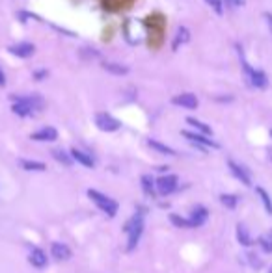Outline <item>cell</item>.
Instances as JSON below:
<instances>
[{"instance_id": "cell-9", "label": "cell", "mask_w": 272, "mask_h": 273, "mask_svg": "<svg viewBox=\"0 0 272 273\" xmlns=\"http://www.w3.org/2000/svg\"><path fill=\"white\" fill-rule=\"evenodd\" d=\"M8 50L13 54V56H17V58H30V56L35 52V47L32 45V43L23 41V43H17V45H11Z\"/></svg>"}, {"instance_id": "cell-7", "label": "cell", "mask_w": 272, "mask_h": 273, "mask_svg": "<svg viewBox=\"0 0 272 273\" xmlns=\"http://www.w3.org/2000/svg\"><path fill=\"white\" fill-rule=\"evenodd\" d=\"M171 102L175 104V106H181V108H187V110H196V108L200 106V100L196 97L194 93H181V95H175Z\"/></svg>"}, {"instance_id": "cell-3", "label": "cell", "mask_w": 272, "mask_h": 273, "mask_svg": "<svg viewBox=\"0 0 272 273\" xmlns=\"http://www.w3.org/2000/svg\"><path fill=\"white\" fill-rule=\"evenodd\" d=\"M240 65H242V73H244V78L246 82L252 86V88H257V90H265L269 86V78L265 75L263 71H255L254 67L248 65V61L244 60V56L240 54Z\"/></svg>"}, {"instance_id": "cell-6", "label": "cell", "mask_w": 272, "mask_h": 273, "mask_svg": "<svg viewBox=\"0 0 272 273\" xmlns=\"http://www.w3.org/2000/svg\"><path fill=\"white\" fill-rule=\"evenodd\" d=\"M155 186L161 195H170L171 191H175V188H177V177L175 175H162L157 179Z\"/></svg>"}, {"instance_id": "cell-2", "label": "cell", "mask_w": 272, "mask_h": 273, "mask_svg": "<svg viewBox=\"0 0 272 273\" xmlns=\"http://www.w3.org/2000/svg\"><path fill=\"white\" fill-rule=\"evenodd\" d=\"M123 231H125V234L129 236L127 251H133V249L136 247L138 240H140L142 232H144V217H142V212H140V214H136V215H133L127 223H125Z\"/></svg>"}, {"instance_id": "cell-33", "label": "cell", "mask_w": 272, "mask_h": 273, "mask_svg": "<svg viewBox=\"0 0 272 273\" xmlns=\"http://www.w3.org/2000/svg\"><path fill=\"white\" fill-rule=\"evenodd\" d=\"M269 156H271V158H272V149H271V151H269Z\"/></svg>"}, {"instance_id": "cell-26", "label": "cell", "mask_w": 272, "mask_h": 273, "mask_svg": "<svg viewBox=\"0 0 272 273\" xmlns=\"http://www.w3.org/2000/svg\"><path fill=\"white\" fill-rule=\"evenodd\" d=\"M170 221L175 225V227H181V229H192V225H190V219H187V217H181V215L171 214L170 215Z\"/></svg>"}, {"instance_id": "cell-35", "label": "cell", "mask_w": 272, "mask_h": 273, "mask_svg": "<svg viewBox=\"0 0 272 273\" xmlns=\"http://www.w3.org/2000/svg\"><path fill=\"white\" fill-rule=\"evenodd\" d=\"M271 273H272V270H271Z\"/></svg>"}, {"instance_id": "cell-25", "label": "cell", "mask_w": 272, "mask_h": 273, "mask_svg": "<svg viewBox=\"0 0 272 273\" xmlns=\"http://www.w3.org/2000/svg\"><path fill=\"white\" fill-rule=\"evenodd\" d=\"M259 245H261L265 253H272V231L265 232V234L259 236Z\"/></svg>"}, {"instance_id": "cell-15", "label": "cell", "mask_w": 272, "mask_h": 273, "mask_svg": "<svg viewBox=\"0 0 272 273\" xmlns=\"http://www.w3.org/2000/svg\"><path fill=\"white\" fill-rule=\"evenodd\" d=\"M51 253L54 258L58 260H69L71 258V249L66 245V243H60V242H54L51 247Z\"/></svg>"}, {"instance_id": "cell-19", "label": "cell", "mask_w": 272, "mask_h": 273, "mask_svg": "<svg viewBox=\"0 0 272 273\" xmlns=\"http://www.w3.org/2000/svg\"><path fill=\"white\" fill-rule=\"evenodd\" d=\"M147 145H149L151 149L157 151V152H161V154H168V156H175V154H177V152L171 149V147H168V145H164V143H161V141L149 140V141H147Z\"/></svg>"}, {"instance_id": "cell-28", "label": "cell", "mask_w": 272, "mask_h": 273, "mask_svg": "<svg viewBox=\"0 0 272 273\" xmlns=\"http://www.w3.org/2000/svg\"><path fill=\"white\" fill-rule=\"evenodd\" d=\"M205 2H207V4H209V6L214 9V13H216V15H222V13H224V6H222V0H205Z\"/></svg>"}, {"instance_id": "cell-14", "label": "cell", "mask_w": 272, "mask_h": 273, "mask_svg": "<svg viewBox=\"0 0 272 273\" xmlns=\"http://www.w3.org/2000/svg\"><path fill=\"white\" fill-rule=\"evenodd\" d=\"M188 39H190V32H188V28L187 26H181L177 32H175L173 41H171V50H173V52H177L179 47H181V45H185Z\"/></svg>"}, {"instance_id": "cell-8", "label": "cell", "mask_w": 272, "mask_h": 273, "mask_svg": "<svg viewBox=\"0 0 272 273\" xmlns=\"http://www.w3.org/2000/svg\"><path fill=\"white\" fill-rule=\"evenodd\" d=\"M183 136L187 138V140H190L192 143H196V145H200V147H213V149H218L220 145L216 143V141H213L211 138H207V136H204V134H198V132H190V130H183Z\"/></svg>"}, {"instance_id": "cell-23", "label": "cell", "mask_w": 272, "mask_h": 273, "mask_svg": "<svg viewBox=\"0 0 272 273\" xmlns=\"http://www.w3.org/2000/svg\"><path fill=\"white\" fill-rule=\"evenodd\" d=\"M187 123L190 124V126L198 128V130L204 134V136H209V134H213V130H211V126H209V124L202 123V121H198V119H194V117H187Z\"/></svg>"}, {"instance_id": "cell-34", "label": "cell", "mask_w": 272, "mask_h": 273, "mask_svg": "<svg viewBox=\"0 0 272 273\" xmlns=\"http://www.w3.org/2000/svg\"><path fill=\"white\" fill-rule=\"evenodd\" d=\"M271 136H272V130H271Z\"/></svg>"}, {"instance_id": "cell-30", "label": "cell", "mask_w": 272, "mask_h": 273, "mask_svg": "<svg viewBox=\"0 0 272 273\" xmlns=\"http://www.w3.org/2000/svg\"><path fill=\"white\" fill-rule=\"evenodd\" d=\"M0 86H2V88L6 86V75H4V71H2V69H0Z\"/></svg>"}, {"instance_id": "cell-13", "label": "cell", "mask_w": 272, "mask_h": 273, "mask_svg": "<svg viewBox=\"0 0 272 273\" xmlns=\"http://www.w3.org/2000/svg\"><path fill=\"white\" fill-rule=\"evenodd\" d=\"M28 262L34 266V268H45L47 266V255H45V251L39 247H34L32 253H30V257H28Z\"/></svg>"}, {"instance_id": "cell-18", "label": "cell", "mask_w": 272, "mask_h": 273, "mask_svg": "<svg viewBox=\"0 0 272 273\" xmlns=\"http://www.w3.org/2000/svg\"><path fill=\"white\" fill-rule=\"evenodd\" d=\"M102 69L108 71V73H112V75H118V76H123L129 73V67L119 65V63H112V61H104V63H102Z\"/></svg>"}, {"instance_id": "cell-5", "label": "cell", "mask_w": 272, "mask_h": 273, "mask_svg": "<svg viewBox=\"0 0 272 273\" xmlns=\"http://www.w3.org/2000/svg\"><path fill=\"white\" fill-rule=\"evenodd\" d=\"M95 124H97V128L102 130V132H116L121 123H119L118 119L110 114H106V112H99L97 116H95Z\"/></svg>"}, {"instance_id": "cell-20", "label": "cell", "mask_w": 272, "mask_h": 273, "mask_svg": "<svg viewBox=\"0 0 272 273\" xmlns=\"http://www.w3.org/2000/svg\"><path fill=\"white\" fill-rule=\"evenodd\" d=\"M142 190L147 197H155V181L149 177V175H142Z\"/></svg>"}, {"instance_id": "cell-1", "label": "cell", "mask_w": 272, "mask_h": 273, "mask_svg": "<svg viewBox=\"0 0 272 273\" xmlns=\"http://www.w3.org/2000/svg\"><path fill=\"white\" fill-rule=\"evenodd\" d=\"M45 106V102L39 95H30V97H17L15 102H13V106H11V112L13 114H17L19 117H28L35 114V112H39L43 110Z\"/></svg>"}, {"instance_id": "cell-31", "label": "cell", "mask_w": 272, "mask_h": 273, "mask_svg": "<svg viewBox=\"0 0 272 273\" xmlns=\"http://www.w3.org/2000/svg\"><path fill=\"white\" fill-rule=\"evenodd\" d=\"M265 19H267V23H269V28H271V32H272V15H271V13H265Z\"/></svg>"}, {"instance_id": "cell-24", "label": "cell", "mask_w": 272, "mask_h": 273, "mask_svg": "<svg viewBox=\"0 0 272 273\" xmlns=\"http://www.w3.org/2000/svg\"><path fill=\"white\" fill-rule=\"evenodd\" d=\"M255 191H257V195H259V199H261V203H263L267 214L272 215V201H271V197H269V193H267L263 188H255Z\"/></svg>"}, {"instance_id": "cell-17", "label": "cell", "mask_w": 272, "mask_h": 273, "mask_svg": "<svg viewBox=\"0 0 272 273\" xmlns=\"http://www.w3.org/2000/svg\"><path fill=\"white\" fill-rule=\"evenodd\" d=\"M237 240H238V243H242V245H246V247L254 243V240H252V236H250V232H248L244 223L237 225Z\"/></svg>"}, {"instance_id": "cell-12", "label": "cell", "mask_w": 272, "mask_h": 273, "mask_svg": "<svg viewBox=\"0 0 272 273\" xmlns=\"http://www.w3.org/2000/svg\"><path fill=\"white\" fill-rule=\"evenodd\" d=\"M228 166H230L231 173L235 175V179H238V181L242 182L244 186H250V184H252V181H250V175H248V171L244 169V167L238 166V164H235L233 160H230V162H228Z\"/></svg>"}, {"instance_id": "cell-29", "label": "cell", "mask_w": 272, "mask_h": 273, "mask_svg": "<svg viewBox=\"0 0 272 273\" xmlns=\"http://www.w3.org/2000/svg\"><path fill=\"white\" fill-rule=\"evenodd\" d=\"M228 6V8H240L244 6V0H222V6Z\"/></svg>"}, {"instance_id": "cell-4", "label": "cell", "mask_w": 272, "mask_h": 273, "mask_svg": "<svg viewBox=\"0 0 272 273\" xmlns=\"http://www.w3.org/2000/svg\"><path fill=\"white\" fill-rule=\"evenodd\" d=\"M88 197L94 201L97 207L101 208L104 214H108L110 217H114V215L118 214V203L114 201V199L106 197V195H102L101 191L97 190H88Z\"/></svg>"}, {"instance_id": "cell-10", "label": "cell", "mask_w": 272, "mask_h": 273, "mask_svg": "<svg viewBox=\"0 0 272 273\" xmlns=\"http://www.w3.org/2000/svg\"><path fill=\"white\" fill-rule=\"evenodd\" d=\"M34 141H54L58 138V130L54 126H45V128H39L37 132H34L30 136Z\"/></svg>"}, {"instance_id": "cell-32", "label": "cell", "mask_w": 272, "mask_h": 273, "mask_svg": "<svg viewBox=\"0 0 272 273\" xmlns=\"http://www.w3.org/2000/svg\"><path fill=\"white\" fill-rule=\"evenodd\" d=\"M43 76H47V71H43V69H39V73H35V78L39 80V78H43Z\"/></svg>"}, {"instance_id": "cell-11", "label": "cell", "mask_w": 272, "mask_h": 273, "mask_svg": "<svg viewBox=\"0 0 272 273\" xmlns=\"http://www.w3.org/2000/svg\"><path fill=\"white\" fill-rule=\"evenodd\" d=\"M207 217H209V212H207V208H205V207H196L194 212H192V215H190L188 219H190V225H192V229H196V227H202V225L207 221Z\"/></svg>"}, {"instance_id": "cell-27", "label": "cell", "mask_w": 272, "mask_h": 273, "mask_svg": "<svg viewBox=\"0 0 272 273\" xmlns=\"http://www.w3.org/2000/svg\"><path fill=\"white\" fill-rule=\"evenodd\" d=\"M220 203L224 205L226 208H230V210H233V208L237 207V197L235 195H220Z\"/></svg>"}, {"instance_id": "cell-22", "label": "cell", "mask_w": 272, "mask_h": 273, "mask_svg": "<svg viewBox=\"0 0 272 273\" xmlns=\"http://www.w3.org/2000/svg\"><path fill=\"white\" fill-rule=\"evenodd\" d=\"M21 167L26 171H45L47 169L43 162H34V160H21Z\"/></svg>"}, {"instance_id": "cell-21", "label": "cell", "mask_w": 272, "mask_h": 273, "mask_svg": "<svg viewBox=\"0 0 272 273\" xmlns=\"http://www.w3.org/2000/svg\"><path fill=\"white\" fill-rule=\"evenodd\" d=\"M52 156H54V160L56 162H60V164H64L66 167H69L71 164H73V158L69 156L66 151H62V149H54L52 151Z\"/></svg>"}, {"instance_id": "cell-16", "label": "cell", "mask_w": 272, "mask_h": 273, "mask_svg": "<svg viewBox=\"0 0 272 273\" xmlns=\"http://www.w3.org/2000/svg\"><path fill=\"white\" fill-rule=\"evenodd\" d=\"M71 158H73V160H77L78 164H82V166H86V167H94L95 166L94 158L90 156V154H86V152H82V151H78L77 147H75V149H71Z\"/></svg>"}]
</instances>
